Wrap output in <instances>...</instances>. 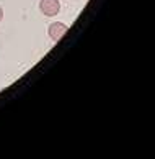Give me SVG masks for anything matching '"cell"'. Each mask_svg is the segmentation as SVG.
Listing matches in <instances>:
<instances>
[{
	"label": "cell",
	"instance_id": "obj_1",
	"mask_svg": "<svg viewBox=\"0 0 155 159\" xmlns=\"http://www.w3.org/2000/svg\"><path fill=\"white\" fill-rule=\"evenodd\" d=\"M39 8L46 16H54L61 10V3H59V0H41Z\"/></svg>",
	"mask_w": 155,
	"mask_h": 159
},
{
	"label": "cell",
	"instance_id": "obj_2",
	"mask_svg": "<svg viewBox=\"0 0 155 159\" xmlns=\"http://www.w3.org/2000/svg\"><path fill=\"white\" fill-rule=\"evenodd\" d=\"M47 33H49V36L54 41H57V39H61L64 36V33H67V25H64V23H61V21L52 23V25L49 26V30H47Z\"/></svg>",
	"mask_w": 155,
	"mask_h": 159
},
{
	"label": "cell",
	"instance_id": "obj_3",
	"mask_svg": "<svg viewBox=\"0 0 155 159\" xmlns=\"http://www.w3.org/2000/svg\"><path fill=\"white\" fill-rule=\"evenodd\" d=\"M2 18H3V10L0 8V21H2Z\"/></svg>",
	"mask_w": 155,
	"mask_h": 159
}]
</instances>
